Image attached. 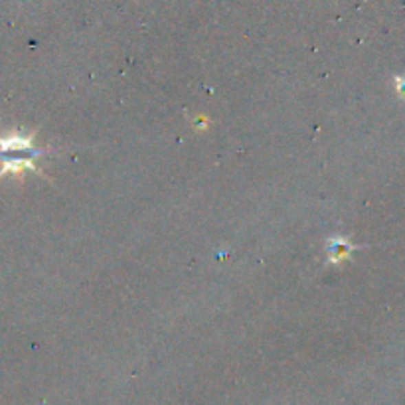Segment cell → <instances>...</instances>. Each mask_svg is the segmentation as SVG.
<instances>
[{
	"label": "cell",
	"mask_w": 405,
	"mask_h": 405,
	"mask_svg": "<svg viewBox=\"0 0 405 405\" xmlns=\"http://www.w3.org/2000/svg\"><path fill=\"white\" fill-rule=\"evenodd\" d=\"M358 250L354 243H350L344 237H332L328 241V263H342L344 259L350 257V253Z\"/></svg>",
	"instance_id": "obj_1"
}]
</instances>
